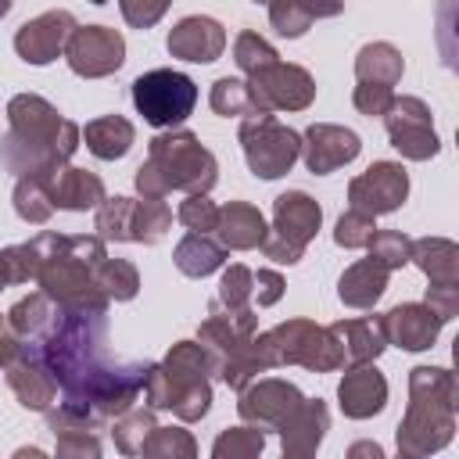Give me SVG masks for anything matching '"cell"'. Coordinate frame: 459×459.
<instances>
[{
    "label": "cell",
    "mask_w": 459,
    "mask_h": 459,
    "mask_svg": "<svg viewBox=\"0 0 459 459\" xmlns=\"http://www.w3.org/2000/svg\"><path fill=\"white\" fill-rule=\"evenodd\" d=\"M0 290H4V283H0Z\"/></svg>",
    "instance_id": "cell-62"
},
{
    "label": "cell",
    "mask_w": 459,
    "mask_h": 459,
    "mask_svg": "<svg viewBox=\"0 0 459 459\" xmlns=\"http://www.w3.org/2000/svg\"><path fill=\"white\" fill-rule=\"evenodd\" d=\"M373 233H377V215L359 212V208H348V212L337 219V226H333V244L355 251V247H366Z\"/></svg>",
    "instance_id": "cell-47"
},
{
    "label": "cell",
    "mask_w": 459,
    "mask_h": 459,
    "mask_svg": "<svg viewBox=\"0 0 459 459\" xmlns=\"http://www.w3.org/2000/svg\"><path fill=\"white\" fill-rule=\"evenodd\" d=\"M82 140H86V147H90L93 158H100V161H118V158H126L129 147L136 143V129H133V122L122 118V115H100V118L86 122Z\"/></svg>",
    "instance_id": "cell-31"
},
{
    "label": "cell",
    "mask_w": 459,
    "mask_h": 459,
    "mask_svg": "<svg viewBox=\"0 0 459 459\" xmlns=\"http://www.w3.org/2000/svg\"><path fill=\"white\" fill-rule=\"evenodd\" d=\"M405 72V57L398 47L377 39V43H366L359 54H355V79L359 82H380V86H394Z\"/></svg>",
    "instance_id": "cell-34"
},
{
    "label": "cell",
    "mask_w": 459,
    "mask_h": 459,
    "mask_svg": "<svg viewBox=\"0 0 459 459\" xmlns=\"http://www.w3.org/2000/svg\"><path fill=\"white\" fill-rule=\"evenodd\" d=\"M255 4H269V0H255Z\"/></svg>",
    "instance_id": "cell-61"
},
{
    "label": "cell",
    "mask_w": 459,
    "mask_h": 459,
    "mask_svg": "<svg viewBox=\"0 0 459 459\" xmlns=\"http://www.w3.org/2000/svg\"><path fill=\"white\" fill-rule=\"evenodd\" d=\"M366 247H369V258H373V262H380L387 273H394V269H402V265L409 262L412 240H409L405 233H398V230H377Z\"/></svg>",
    "instance_id": "cell-46"
},
{
    "label": "cell",
    "mask_w": 459,
    "mask_h": 459,
    "mask_svg": "<svg viewBox=\"0 0 459 459\" xmlns=\"http://www.w3.org/2000/svg\"><path fill=\"white\" fill-rule=\"evenodd\" d=\"M161 366H165V373L172 377V387L179 391V387H186V384H197V380H208L212 373H215V362H212V355H208V348L201 344V341H176L172 348H169V355L161 359ZM176 402V398H172ZM172 412V409H169Z\"/></svg>",
    "instance_id": "cell-33"
},
{
    "label": "cell",
    "mask_w": 459,
    "mask_h": 459,
    "mask_svg": "<svg viewBox=\"0 0 459 459\" xmlns=\"http://www.w3.org/2000/svg\"><path fill=\"white\" fill-rule=\"evenodd\" d=\"M348 455H373V459H380V455H384V448H380L377 441H359V445H351V448H348Z\"/></svg>",
    "instance_id": "cell-57"
},
{
    "label": "cell",
    "mask_w": 459,
    "mask_h": 459,
    "mask_svg": "<svg viewBox=\"0 0 459 459\" xmlns=\"http://www.w3.org/2000/svg\"><path fill=\"white\" fill-rule=\"evenodd\" d=\"M330 430V409L323 398H301V405L276 427L280 448L287 459H308L323 445V434Z\"/></svg>",
    "instance_id": "cell-20"
},
{
    "label": "cell",
    "mask_w": 459,
    "mask_h": 459,
    "mask_svg": "<svg viewBox=\"0 0 459 459\" xmlns=\"http://www.w3.org/2000/svg\"><path fill=\"white\" fill-rule=\"evenodd\" d=\"M172 226V208L161 197H136V244L165 240Z\"/></svg>",
    "instance_id": "cell-43"
},
{
    "label": "cell",
    "mask_w": 459,
    "mask_h": 459,
    "mask_svg": "<svg viewBox=\"0 0 459 459\" xmlns=\"http://www.w3.org/2000/svg\"><path fill=\"white\" fill-rule=\"evenodd\" d=\"M47 179H50L54 208H65V212H90V208H97V204L108 197L97 172L75 169V165H68V161L57 165Z\"/></svg>",
    "instance_id": "cell-27"
},
{
    "label": "cell",
    "mask_w": 459,
    "mask_h": 459,
    "mask_svg": "<svg viewBox=\"0 0 459 459\" xmlns=\"http://www.w3.org/2000/svg\"><path fill=\"white\" fill-rule=\"evenodd\" d=\"M11 4H14V0H0V18H4L7 11H11Z\"/></svg>",
    "instance_id": "cell-59"
},
{
    "label": "cell",
    "mask_w": 459,
    "mask_h": 459,
    "mask_svg": "<svg viewBox=\"0 0 459 459\" xmlns=\"http://www.w3.org/2000/svg\"><path fill=\"white\" fill-rule=\"evenodd\" d=\"M54 312H57V305H54L43 290H32V294L18 298V301L7 308V326H11V333L18 337V344H25V341H36V337L50 326Z\"/></svg>",
    "instance_id": "cell-36"
},
{
    "label": "cell",
    "mask_w": 459,
    "mask_h": 459,
    "mask_svg": "<svg viewBox=\"0 0 459 459\" xmlns=\"http://www.w3.org/2000/svg\"><path fill=\"white\" fill-rule=\"evenodd\" d=\"M36 269H39V255H36L32 240L11 244L0 251V283L4 287H18V283L36 280Z\"/></svg>",
    "instance_id": "cell-44"
},
{
    "label": "cell",
    "mask_w": 459,
    "mask_h": 459,
    "mask_svg": "<svg viewBox=\"0 0 459 459\" xmlns=\"http://www.w3.org/2000/svg\"><path fill=\"white\" fill-rule=\"evenodd\" d=\"M215 233H219V244L226 251H255L262 247V240L269 237V226H265V215L247 204V201H230L219 208V222H215Z\"/></svg>",
    "instance_id": "cell-26"
},
{
    "label": "cell",
    "mask_w": 459,
    "mask_h": 459,
    "mask_svg": "<svg viewBox=\"0 0 459 459\" xmlns=\"http://www.w3.org/2000/svg\"><path fill=\"white\" fill-rule=\"evenodd\" d=\"M387 269L380 265V262H373V258H359V262H351L344 273H341V280H337V298L348 305V308H373L380 298H384V290H387Z\"/></svg>",
    "instance_id": "cell-29"
},
{
    "label": "cell",
    "mask_w": 459,
    "mask_h": 459,
    "mask_svg": "<svg viewBox=\"0 0 459 459\" xmlns=\"http://www.w3.org/2000/svg\"><path fill=\"white\" fill-rule=\"evenodd\" d=\"M441 323L459 316V283H430L427 287V301H423Z\"/></svg>",
    "instance_id": "cell-53"
},
{
    "label": "cell",
    "mask_w": 459,
    "mask_h": 459,
    "mask_svg": "<svg viewBox=\"0 0 459 459\" xmlns=\"http://www.w3.org/2000/svg\"><path fill=\"white\" fill-rule=\"evenodd\" d=\"M405 197H409V172L402 169V161H373L366 172H359L348 183L351 208L369 212V215L398 212Z\"/></svg>",
    "instance_id": "cell-13"
},
{
    "label": "cell",
    "mask_w": 459,
    "mask_h": 459,
    "mask_svg": "<svg viewBox=\"0 0 459 459\" xmlns=\"http://www.w3.org/2000/svg\"><path fill=\"white\" fill-rule=\"evenodd\" d=\"M394 100V90L391 86H380V82H359L355 93H351V104L359 115L366 118H384V111L391 108Z\"/></svg>",
    "instance_id": "cell-51"
},
{
    "label": "cell",
    "mask_w": 459,
    "mask_h": 459,
    "mask_svg": "<svg viewBox=\"0 0 459 459\" xmlns=\"http://www.w3.org/2000/svg\"><path fill=\"white\" fill-rule=\"evenodd\" d=\"M269 25L287 36V39H298L308 32L312 22L319 18H337L344 11V0H269Z\"/></svg>",
    "instance_id": "cell-28"
},
{
    "label": "cell",
    "mask_w": 459,
    "mask_h": 459,
    "mask_svg": "<svg viewBox=\"0 0 459 459\" xmlns=\"http://www.w3.org/2000/svg\"><path fill=\"white\" fill-rule=\"evenodd\" d=\"M176 219L190 230V233H215L219 222V204L208 194H186V201H179Z\"/></svg>",
    "instance_id": "cell-49"
},
{
    "label": "cell",
    "mask_w": 459,
    "mask_h": 459,
    "mask_svg": "<svg viewBox=\"0 0 459 459\" xmlns=\"http://www.w3.org/2000/svg\"><path fill=\"white\" fill-rule=\"evenodd\" d=\"M158 427V420H154V409L151 405H143V409H126L122 416H115L111 420V441H115V448L122 452V455H140V448H143V441H147V434Z\"/></svg>",
    "instance_id": "cell-38"
},
{
    "label": "cell",
    "mask_w": 459,
    "mask_h": 459,
    "mask_svg": "<svg viewBox=\"0 0 459 459\" xmlns=\"http://www.w3.org/2000/svg\"><path fill=\"white\" fill-rule=\"evenodd\" d=\"M387 140L391 147L409 161H430L441 151V140L434 133V115L420 97H394L384 111Z\"/></svg>",
    "instance_id": "cell-12"
},
{
    "label": "cell",
    "mask_w": 459,
    "mask_h": 459,
    "mask_svg": "<svg viewBox=\"0 0 459 459\" xmlns=\"http://www.w3.org/2000/svg\"><path fill=\"white\" fill-rule=\"evenodd\" d=\"M208 104H212V111L222 115V118H244V115H251V111H258L255 100H251L247 79H233V75H222V79L212 82Z\"/></svg>",
    "instance_id": "cell-40"
},
{
    "label": "cell",
    "mask_w": 459,
    "mask_h": 459,
    "mask_svg": "<svg viewBox=\"0 0 459 459\" xmlns=\"http://www.w3.org/2000/svg\"><path fill=\"white\" fill-rule=\"evenodd\" d=\"M90 4H108V0H90Z\"/></svg>",
    "instance_id": "cell-60"
},
{
    "label": "cell",
    "mask_w": 459,
    "mask_h": 459,
    "mask_svg": "<svg viewBox=\"0 0 459 459\" xmlns=\"http://www.w3.org/2000/svg\"><path fill=\"white\" fill-rule=\"evenodd\" d=\"M409 262L430 283H459V244L448 237H420L409 247Z\"/></svg>",
    "instance_id": "cell-30"
},
{
    "label": "cell",
    "mask_w": 459,
    "mask_h": 459,
    "mask_svg": "<svg viewBox=\"0 0 459 459\" xmlns=\"http://www.w3.org/2000/svg\"><path fill=\"white\" fill-rule=\"evenodd\" d=\"M72 29H75V18L68 11H43L14 32V54L25 65L43 68V65H50L65 54V43H68Z\"/></svg>",
    "instance_id": "cell-17"
},
{
    "label": "cell",
    "mask_w": 459,
    "mask_h": 459,
    "mask_svg": "<svg viewBox=\"0 0 459 459\" xmlns=\"http://www.w3.org/2000/svg\"><path fill=\"white\" fill-rule=\"evenodd\" d=\"M165 47L172 57L179 61H194V65H212L222 57L226 50V29L208 18V14H186L179 18L169 36H165Z\"/></svg>",
    "instance_id": "cell-19"
},
{
    "label": "cell",
    "mask_w": 459,
    "mask_h": 459,
    "mask_svg": "<svg viewBox=\"0 0 459 459\" xmlns=\"http://www.w3.org/2000/svg\"><path fill=\"white\" fill-rule=\"evenodd\" d=\"M255 333H258V312L251 305L226 308V305L212 301L208 305V316L197 326V341L208 348V355H212L215 366L222 359H230L233 351H240Z\"/></svg>",
    "instance_id": "cell-15"
},
{
    "label": "cell",
    "mask_w": 459,
    "mask_h": 459,
    "mask_svg": "<svg viewBox=\"0 0 459 459\" xmlns=\"http://www.w3.org/2000/svg\"><path fill=\"white\" fill-rule=\"evenodd\" d=\"M301 391L290 384V380H280V377H265V380H251L247 387H240V402H237V412L244 423L258 427V430H276L298 405H301Z\"/></svg>",
    "instance_id": "cell-14"
},
{
    "label": "cell",
    "mask_w": 459,
    "mask_h": 459,
    "mask_svg": "<svg viewBox=\"0 0 459 459\" xmlns=\"http://www.w3.org/2000/svg\"><path fill=\"white\" fill-rule=\"evenodd\" d=\"M104 423H97L93 416H86L82 409H75V405H50L47 409V430L54 434V441H57V455L61 459H97L100 455V437H97V430H100Z\"/></svg>",
    "instance_id": "cell-21"
},
{
    "label": "cell",
    "mask_w": 459,
    "mask_h": 459,
    "mask_svg": "<svg viewBox=\"0 0 459 459\" xmlns=\"http://www.w3.org/2000/svg\"><path fill=\"white\" fill-rule=\"evenodd\" d=\"M97 287L108 294V301H133L140 290V273L129 258H104L93 265Z\"/></svg>",
    "instance_id": "cell-39"
},
{
    "label": "cell",
    "mask_w": 459,
    "mask_h": 459,
    "mask_svg": "<svg viewBox=\"0 0 459 459\" xmlns=\"http://www.w3.org/2000/svg\"><path fill=\"white\" fill-rule=\"evenodd\" d=\"M7 369V387L14 391L18 405L29 409V412H47L57 398V380L50 377V369L32 359L25 348H18V355L4 366Z\"/></svg>",
    "instance_id": "cell-24"
},
{
    "label": "cell",
    "mask_w": 459,
    "mask_h": 459,
    "mask_svg": "<svg viewBox=\"0 0 459 459\" xmlns=\"http://www.w3.org/2000/svg\"><path fill=\"white\" fill-rule=\"evenodd\" d=\"M14 455H18V459H25V455H36V459H39V455H43V448H18Z\"/></svg>",
    "instance_id": "cell-58"
},
{
    "label": "cell",
    "mask_w": 459,
    "mask_h": 459,
    "mask_svg": "<svg viewBox=\"0 0 459 459\" xmlns=\"http://www.w3.org/2000/svg\"><path fill=\"white\" fill-rule=\"evenodd\" d=\"M143 398L154 412L161 409H172V398H176V387H172V377L165 373L161 362H147V373H143Z\"/></svg>",
    "instance_id": "cell-50"
},
{
    "label": "cell",
    "mask_w": 459,
    "mask_h": 459,
    "mask_svg": "<svg viewBox=\"0 0 459 459\" xmlns=\"http://www.w3.org/2000/svg\"><path fill=\"white\" fill-rule=\"evenodd\" d=\"M82 140V129L65 118L39 93H14L7 100V133L0 136V165L14 176H50Z\"/></svg>",
    "instance_id": "cell-1"
},
{
    "label": "cell",
    "mask_w": 459,
    "mask_h": 459,
    "mask_svg": "<svg viewBox=\"0 0 459 459\" xmlns=\"http://www.w3.org/2000/svg\"><path fill=\"white\" fill-rule=\"evenodd\" d=\"M333 344H337V355H341V369L348 366H362V362H377L387 348L384 333H380V323L377 319H337L326 326Z\"/></svg>",
    "instance_id": "cell-25"
},
{
    "label": "cell",
    "mask_w": 459,
    "mask_h": 459,
    "mask_svg": "<svg viewBox=\"0 0 459 459\" xmlns=\"http://www.w3.org/2000/svg\"><path fill=\"white\" fill-rule=\"evenodd\" d=\"M65 61L79 79L115 75L126 61V36L108 25H75L65 43Z\"/></svg>",
    "instance_id": "cell-11"
},
{
    "label": "cell",
    "mask_w": 459,
    "mask_h": 459,
    "mask_svg": "<svg viewBox=\"0 0 459 459\" xmlns=\"http://www.w3.org/2000/svg\"><path fill=\"white\" fill-rule=\"evenodd\" d=\"M262 251H265V258H273V262H280V265H294V262H301V255H305L301 247L280 240L276 233H269V237L262 240Z\"/></svg>",
    "instance_id": "cell-55"
},
{
    "label": "cell",
    "mask_w": 459,
    "mask_h": 459,
    "mask_svg": "<svg viewBox=\"0 0 459 459\" xmlns=\"http://www.w3.org/2000/svg\"><path fill=\"white\" fill-rule=\"evenodd\" d=\"M143 373H147V362H118V359H108L75 391L65 394V405L82 409L97 423H111L115 416H122L126 409H133L136 398L143 394Z\"/></svg>",
    "instance_id": "cell-7"
},
{
    "label": "cell",
    "mask_w": 459,
    "mask_h": 459,
    "mask_svg": "<svg viewBox=\"0 0 459 459\" xmlns=\"http://www.w3.org/2000/svg\"><path fill=\"white\" fill-rule=\"evenodd\" d=\"M11 201H14V212H18L22 222L43 226V222H50V215H54V197H50V179H47V176H36V172L18 176Z\"/></svg>",
    "instance_id": "cell-37"
},
{
    "label": "cell",
    "mask_w": 459,
    "mask_h": 459,
    "mask_svg": "<svg viewBox=\"0 0 459 459\" xmlns=\"http://www.w3.org/2000/svg\"><path fill=\"white\" fill-rule=\"evenodd\" d=\"M459 384L445 366H416L409 369V409L398 420L394 445L402 455L420 459L441 452L455 434Z\"/></svg>",
    "instance_id": "cell-3"
},
{
    "label": "cell",
    "mask_w": 459,
    "mask_h": 459,
    "mask_svg": "<svg viewBox=\"0 0 459 459\" xmlns=\"http://www.w3.org/2000/svg\"><path fill=\"white\" fill-rule=\"evenodd\" d=\"M18 337L11 333V326H7V316H0V366H7L14 355H18Z\"/></svg>",
    "instance_id": "cell-56"
},
{
    "label": "cell",
    "mask_w": 459,
    "mask_h": 459,
    "mask_svg": "<svg viewBox=\"0 0 459 459\" xmlns=\"http://www.w3.org/2000/svg\"><path fill=\"white\" fill-rule=\"evenodd\" d=\"M32 359H39L57 380L61 394L75 391L97 366L108 362V312H75L57 308L50 326L22 344Z\"/></svg>",
    "instance_id": "cell-2"
},
{
    "label": "cell",
    "mask_w": 459,
    "mask_h": 459,
    "mask_svg": "<svg viewBox=\"0 0 459 459\" xmlns=\"http://www.w3.org/2000/svg\"><path fill=\"white\" fill-rule=\"evenodd\" d=\"M172 262H176V269H179L183 276L201 280V276H212L215 269H222L226 247H222L219 240H212V233H186V237L176 244Z\"/></svg>",
    "instance_id": "cell-32"
},
{
    "label": "cell",
    "mask_w": 459,
    "mask_h": 459,
    "mask_svg": "<svg viewBox=\"0 0 459 459\" xmlns=\"http://www.w3.org/2000/svg\"><path fill=\"white\" fill-rule=\"evenodd\" d=\"M197 104V86L176 68H151L133 79V108L154 129H176L190 118Z\"/></svg>",
    "instance_id": "cell-9"
},
{
    "label": "cell",
    "mask_w": 459,
    "mask_h": 459,
    "mask_svg": "<svg viewBox=\"0 0 459 459\" xmlns=\"http://www.w3.org/2000/svg\"><path fill=\"white\" fill-rule=\"evenodd\" d=\"M215 179H219V161L190 129H165L151 136L147 161L133 176L140 197H165L172 190L208 194Z\"/></svg>",
    "instance_id": "cell-4"
},
{
    "label": "cell",
    "mask_w": 459,
    "mask_h": 459,
    "mask_svg": "<svg viewBox=\"0 0 459 459\" xmlns=\"http://www.w3.org/2000/svg\"><path fill=\"white\" fill-rule=\"evenodd\" d=\"M247 90L258 111H305L316 100V79L308 68L290 61H273L247 75Z\"/></svg>",
    "instance_id": "cell-10"
},
{
    "label": "cell",
    "mask_w": 459,
    "mask_h": 459,
    "mask_svg": "<svg viewBox=\"0 0 459 459\" xmlns=\"http://www.w3.org/2000/svg\"><path fill=\"white\" fill-rule=\"evenodd\" d=\"M140 455H147V459H194L197 455V441L183 427H154L147 434Z\"/></svg>",
    "instance_id": "cell-41"
},
{
    "label": "cell",
    "mask_w": 459,
    "mask_h": 459,
    "mask_svg": "<svg viewBox=\"0 0 459 459\" xmlns=\"http://www.w3.org/2000/svg\"><path fill=\"white\" fill-rule=\"evenodd\" d=\"M93 230L100 240H115V244H136V197H104L93 208Z\"/></svg>",
    "instance_id": "cell-35"
},
{
    "label": "cell",
    "mask_w": 459,
    "mask_h": 459,
    "mask_svg": "<svg viewBox=\"0 0 459 459\" xmlns=\"http://www.w3.org/2000/svg\"><path fill=\"white\" fill-rule=\"evenodd\" d=\"M255 341H258L269 369H276V366H305L308 373L341 369V355H337L330 330L312 319H287L265 333H255Z\"/></svg>",
    "instance_id": "cell-6"
},
{
    "label": "cell",
    "mask_w": 459,
    "mask_h": 459,
    "mask_svg": "<svg viewBox=\"0 0 459 459\" xmlns=\"http://www.w3.org/2000/svg\"><path fill=\"white\" fill-rule=\"evenodd\" d=\"M240 147L251 176L280 179L301 158V133L276 122V111H251L240 118Z\"/></svg>",
    "instance_id": "cell-8"
},
{
    "label": "cell",
    "mask_w": 459,
    "mask_h": 459,
    "mask_svg": "<svg viewBox=\"0 0 459 459\" xmlns=\"http://www.w3.org/2000/svg\"><path fill=\"white\" fill-rule=\"evenodd\" d=\"M233 61H237V68H240L244 75H251V72L269 68L273 61H280V54H276V47H273L269 39H262V36L251 32V29H244V32L233 39Z\"/></svg>",
    "instance_id": "cell-45"
},
{
    "label": "cell",
    "mask_w": 459,
    "mask_h": 459,
    "mask_svg": "<svg viewBox=\"0 0 459 459\" xmlns=\"http://www.w3.org/2000/svg\"><path fill=\"white\" fill-rule=\"evenodd\" d=\"M362 151V140L355 129L348 126H333V122H312L301 133V161L312 176H326L337 172L341 165L355 161Z\"/></svg>",
    "instance_id": "cell-16"
},
{
    "label": "cell",
    "mask_w": 459,
    "mask_h": 459,
    "mask_svg": "<svg viewBox=\"0 0 459 459\" xmlns=\"http://www.w3.org/2000/svg\"><path fill=\"white\" fill-rule=\"evenodd\" d=\"M287 290V280L276 273V269H258L255 273V287H251V301H258V308H269L283 298Z\"/></svg>",
    "instance_id": "cell-54"
},
{
    "label": "cell",
    "mask_w": 459,
    "mask_h": 459,
    "mask_svg": "<svg viewBox=\"0 0 459 459\" xmlns=\"http://www.w3.org/2000/svg\"><path fill=\"white\" fill-rule=\"evenodd\" d=\"M377 323H380L384 341L402 351H427L441 333V319L423 301H402L387 308L384 316H377Z\"/></svg>",
    "instance_id": "cell-18"
},
{
    "label": "cell",
    "mask_w": 459,
    "mask_h": 459,
    "mask_svg": "<svg viewBox=\"0 0 459 459\" xmlns=\"http://www.w3.org/2000/svg\"><path fill=\"white\" fill-rule=\"evenodd\" d=\"M337 405L348 420H369L387 405V380L373 362L348 366L337 384Z\"/></svg>",
    "instance_id": "cell-22"
},
{
    "label": "cell",
    "mask_w": 459,
    "mask_h": 459,
    "mask_svg": "<svg viewBox=\"0 0 459 459\" xmlns=\"http://www.w3.org/2000/svg\"><path fill=\"white\" fill-rule=\"evenodd\" d=\"M319 226H323V208L305 190H287L273 201V230L269 233H276L280 240L305 251L308 240L319 233Z\"/></svg>",
    "instance_id": "cell-23"
},
{
    "label": "cell",
    "mask_w": 459,
    "mask_h": 459,
    "mask_svg": "<svg viewBox=\"0 0 459 459\" xmlns=\"http://www.w3.org/2000/svg\"><path fill=\"white\" fill-rule=\"evenodd\" d=\"M262 448H265V430L244 423V427L222 430L212 445V455L215 459H255V455H262Z\"/></svg>",
    "instance_id": "cell-42"
},
{
    "label": "cell",
    "mask_w": 459,
    "mask_h": 459,
    "mask_svg": "<svg viewBox=\"0 0 459 459\" xmlns=\"http://www.w3.org/2000/svg\"><path fill=\"white\" fill-rule=\"evenodd\" d=\"M32 247L39 255L36 283L39 290L57 305V308H75V312H108V294L93 280V265L79 262L68 251V233L43 230L32 237Z\"/></svg>",
    "instance_id": "cell-5"
},
{
    "label": "cell",
    "mask_w": 459,
    "mask_h": 459,
    "mask_svg": "<svg viewBox=\"0 0 459 459\" xmlns=\"http://www.w3.org/2000/svg\"><path fill=\"white\" fill-rule=\"evenodd\" d=\"M172 0H118V11L126 18V25L133 29H151L161 22V14L169 11Z\"/></svg>",
    "instance_id": "cell-52"
},
{
    "label": "cell",
    "mask_w": 459,
    "mask_h": 459,
    "mask_svg": "<svg viewBox=\"0 0 459 459\" xmlns=\"http://www.w3.org/2000/svg\"><path fill=\"white\" fill-rule=\"evenodd\" d=\"M251 287H255V269L233 262V265H226L222 276H219V298H215V301L226 305V308L251 305Z\"/></svg>",
    "instance_id": "cell-48"
}]
</instances>
